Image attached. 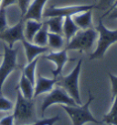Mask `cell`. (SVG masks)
Segmentation results:
<instances>
[{"instance_id": "cell-9", "label": "cell", "mask_w": 117, "mask_h": 125, "mask_svg": "<svg viewBox=\"0 0 117 125\" xmlns=\"http://www.w3.org/2000/svg\"><path fill=\"white\" fill-rule=\"evenodd\" d=\"M25 39L24 36V20H19L14 26L7 28L4 31L0 32V40L6 42L9 48H13L16 42H21Z\"/></svg>"}, {"instance_id": "cell-26", "label": "cell", "mask_w": 117, "mask_h": 125, "mask_svg": "<svg viewBox=\"0 0 117 125\" xmlns=\"http://www.w3.org/2000/svg\"><path fill=\"white\" fill-rule=\"evenodd\" d=\"M109 77L112 84V100L117 95V76L113 75V74L109 73Z\"/></svg>"}, {"instance_id": "cell-13", "label": "cell", "mask_w": 117, "mask_h": 125, "mask_svg": "<svg viewBox=\"0 0 117 125\" xmlns=\"http://www.w3.org/2000/svg\"><path fill=\"white\" fill-rule=\"evenodd\" d=\"M21 42H22L24 49H25V54H26V58H27V62H30L36 57H39V55L43 54L45 52H48L50 50L48 46H39V45L34 44L33 42H27L26 39L22 40Z\"/></svg>"}, {"instance_id": "cell-31", "label": "cell", "mask_w": 117, "mask_h": 125, "mask_svg": "<svg viewBox=\"0 0 117 125\" xmlns=\"http://www.w3.org/2000/svg\"><path fill=\"white\" fill-rule=\"evenodd\" d=\"M106 19H108V20H115V19H117V6L110 12L109 15L106 17Z\"/></svg>"}, {"instance_id": "cell-11", "label": "cell", "mask_w": 117, "mask_h": 125, "mask_svg": "<svg viewBox=\"0 0 117 125\" xmlns=\"http://www.w3.org/2000/svg\"><path fill=\"white\" fill-rule=\"evenodd\" d=\"M48 0H33L27 8L25 15L22 17V20H34L37 21H42L44 6Z\"/></svg>"}, {"instance_id": "cell-7", "label": "cell", "mask_w": 117, "mask_h": 125, "mask_svg": "<svg viewBox=\"0 0 117 125\" xmlns=\"http://www.w3.org/2000/svg\"><path fill=\"white\" fill-rule=\"evenodd\" d=\"M3 47H4L3 62L0 65V94H2V87L6 79L17 67V50L9 48L7 44H4Z\"/></svg>"}, {"instance_id": "cell-22", "label": "cell", "mask_w": 117, "mask_h": 125, "mask_svg": "<svg viewBox=\"0 0 117 125\" xmlns=\"http://www.w3.org/2000/svg\"><path fill=\"white\" fill-rule=\"evenodd\" d=\"M103 122L108 125H117V95L113 99V106L110 111L103 117Z\"/></svg>"}, {"instance_id": "cell-16", "label": "cell", "mask_w": 117, "mask_h": 125, "mask_svg": "<svg viewBox=\"0 0 117 125\" xmlns=\"http://www.w3.org/2000/svg\"><path fill=\"white\" fill-rule=\"evenodd\" d=\"M80 31L79 27L75 24L72 20V17H66L64 18L62 26V34L66 39L67 43L70 41V39Z\"/></svg>"}, {"instance_id": "cell-4", "label": "cell", "mask_w": 117, "mask_h": 125, "mask_svg": "<svg viewBox=\"0 0 117 125\" xmlns=\"http://www.w3.org/2000/svg\"><path fill=\"white\" fill-rule=\"evenodd\" d=\"M82 64V59L81 58L78 61L74 69L71 71V73L66 76L58 77V81L56 84L57 86L66 90L67 93L75 100L77 105H82V99L80 97V91H79V76L81 74Z\"/></svg>"}, {"instance_id": "cell-29", "label": "cell", "mask_w": 117, "mask_h": 125, "mask_svg": "<svg viewBox=\"0 0 117 125\" xmlns=\"http://www.w3.org/2000/svg\"><path fill=\"white\" fill-rule=\"evenodd\" d=\"M115 0H101V2L98 4V6H95V8H100V9H105L109 8L114 3Z\"/></svg>"}, {"instance_id": "cell-27", "label": "cell", "mask_w": 117, "mask_h": 125, "mask_svg": "<svg viewBox=\"0 0 117 125\" xmlns=\"http://www.w3.org/2000/svg\"><path fill=\"white\" fill-rule=\"evenodd\" d=\"M31 3V0H17V4L21 10V15L23 17L25 13L27 11V8L29 7V5Z\"/></svg>"}, {"instance_id": "cell-20", "label": "cell", "mask_w": 117, "mask_h": 125, "mask_svg": "<svg viewBox=\"0 0 117 125\" xmlns=\"http://www.w3.org/2000/svg\"><path fill=\"white\" fill-rule=\"evenodd\" d=\"M48 32H49V30H48L47 25L43 22L42 27L40 28L39 31L36 33L32 42L36 45H39V46H48Z\"/></svg>"}, {"instance_id": "cell-6", "label": "cell", "mask_w": 117, "mask_h": 125, "mask_svg": "<svg viewBox=\"0 0 117 125\" xmlns=\"http://www.w3.org/2000/svg\"><path fill=\"white\" fill-rule=\"evenodd\" d=\"M54 104H60V105L68 106H77L75 100L66 92V90L62 87L57 86L55 88L49 92L47 96L44 98L41 105V114L44 116V113L48 108Z\"/></svg>"}, {"instance_id": "cell-17", "label": "cell", "mask_w": 117, "mask_h": 125, "mask_svg": "<svg viewBox=\"0 0 117 125\" xmlns=\"http://www.w3.org/2000/svg\"><path fill=\"white\" fill-rule=\"evenodd\" d=\"M34 86L35 85H33L23 74H21V77H20L17 88L20 90V92L23 95L24 98H28V99L34 98H33V95H34Z\"/></svg>"}, {"instance_id": "cell-34", "label": "cell", "mask_w": 117, "mask_h": 125, "mask_svg": "<svg viewBox=\"0 0 117 125\" xmlns=\"http://www.w3.org/2000/svg\"><path fill=\"white\" fill-rule=\"evenodd\" d=\"M1 1H2V0H0V5H1Z\"/></svg>"}, {"instance_id": "cell-21", "label": "cell", "mask_w": 117, "mask_h": 125, "mask_svg": "<svg viewBox=\"0 0 117 125\" xmlns=\"http://www.w3.org/2000/svg\"><path fill=\"white\" fill-rule=\"evenodd\" d=\"M38 62H39V57H36L33 61H31L30 62H27V64L26 66L23 67V70H22V74H23L33 85H35V81H36L35 72H36V67H37Z\"/></svg>"}, {"instance_id": "cell-3", "label": "cell", "mask_w": 117, "mask_h": 125, "mask_svg": "<svg viewBox=\"0 0 117 125\" xmlns=\"http://www.w3.org/2000/svg\"><path fill=\"white\" fill-rule=\"evenodd\" d=\"M95 30L99 34V40L95 51L90 55L91 60L101 59L104 56L108 48L113 43L117 42V29L114 31H111L104 26L102 20H100Z\"/></svg>"}, {"instance_id": "cell-30", "label": "cell", "mask_w": 117, "mask_h": 125, "mask_svg": "<svg viewBox=\"0 0 117 125\" xmlns=\"http://www.w3.org/2000/svg\"><path fill=\"white\" fill-rule=\"evenodd\" d=\"M15 4H17V0H2L0 7L7 9L8 7H10V6L15 5Z\"/></svg>"}, {"instance_id": "cell-2", "label": "cell", "mask_w": 117, "mask_h": 125, "mask_svg": "<svg viewBox=\"0 0 117 125\" xmlns=\"http://www.w3.org/2000/svg\"><path fill=\"white\" fill-rule=\"evenodd\" d=\"M94 99L93 96H92L91 92L89 91V98L86 103L82 105L77 106H68L62 105L63 109L67 112V114L70 116L72 121L73 125H83L86 122H93L96 124L101 123L97 121L93 115L90 111V105L92 101Z\"/></svg>"}, {"instance_id": "cell-15", "label": "cell", "mask_w": 117, "mask_h": 125, "mask_svg": "<svg viewBox=\"0 0 117 125\" xmlns=\"http://www.w3.org/2000/svg\"><path fill=\"white\" fill-rule=\"evenodd\" d=\"M43 21H37L34 20H24V36L27 42H32L34 36L42 27Z\"/></svg>"}, {"instance_id": "cell-14", "label": "cell", "mask_w": 117, "mask_h": 125, "mask_svg": "<svg viewBox=\"0 0 117 125\" xmlns=\"http://www.w3.org/2000/svg\"><path fill=\"white\" fill-rule=\"evenodd\" d=\"M72 20L80 30H87L92 28V9L72 16Z\"/></svg>"}, {"instance_id": "cell-24", "label": "cell", "mask_w": 117, "mask_h": 125, "mask_svg": "<svg viewBox=\"0 0 117 125\" xmlns=\"http://www.w3.org/2000/svg\"><path fill=\"white\" fill-rule=\"evenodd\" d=\"M58 121H59V116L56 115L55 117L48 118V119H44V120H40V121H36L30 125H54Z\"/></svg>"}, {"instance_id": "cell-23", "label": "cell", "mask_w": 117, "mask_h": 125, "mask_svg": "<svg viewBox=\"0 0 117 125\" xmlns=\"http://www.w3.org/2000/svg\"><path fill=\"white\" fill-rule=\"evenodd\" d=\"M12 109H14L13 102L2 96V94H0V111H8Z\"/></svg>"}, {"instance_id": "cell-1", "label": "cell", "mask_w": 117, "mask_h": 125, "mask_svg": "<svg viewBox=\"0 0 117 125\" xmlns=\"http://www.w3.org/2000/svg\"><path fill=\"white\" fill-rule=\"evenodd\" d=\"M17 100L14 107V118L15 122L23 124L26 122H34L36 121L35 115V100L34 98L28 99L23 97L20 90L16 87Z\"/></svg>"}, {"instance_id": "cell-25", "label": "cell", "mask_w": 117, "mask_h": 125, "mask_svg": "<svg viewBox=\"0 0 117 125\" xmlns=\"http://www.w3.org/2000/svg\"><path fill=\"white\" fill-rule=\"evenodd\" d=\"M7 28H8L7 9L0 7V32L4 31Z\"/></svg>"}, {"instance_id": "cell-8", "label": "cell", "mask_w": 117, "mask_h": 125, "mask_svg": "<svg viewBox=\"0 0 117 125\" xmlns=\"http://www.w3.org/2000/svg\"><path fill=\"white\" fill-rule=\"evenodd\" d=\"M95 8V5H80V6H66V7H54L50 6L43 10V18L51 17H72V16Z\"/></svg>"}, {"instance_id": "cell-5", "label": "cell", "mask_w": 117, "mask_h": 125, "mask_svg": "<svg viewBox=\"0 0 117 125\" xmlns=\"http://www.w3.org/2000/svg\"><path fill=\"white\" fill-rule=\"evenodd\" d=\"M97 37L98 32L93 28L79 31L70 39V42L67 43L65 49L67 51L68 50H76L81 52H88L92 49Z\"/></svg>"}, {"instance_id": "cell-33", "label": "cell", "mask_w": 117, "mask_h": 125, "mask_svg": "<svg viewBox=\"0 0 117 125\" xmlns=\"http://www.w3.org/2000/svg\"><path fill=\"white\" fill-rule=\"evenodd\" d=\"M0 57H3V54H2V53H0Z\"/></svg>"}, {"instance_id": "cell-10", "label": "cell", "mask_w": 117, "mask_h": 125, "mask_svg": "<svg viewBox=\"0 0 117 125\" xmlns=\"http://www.w3.org/2000/svg\"><path fill=\"white\" fill-rule=\"evenodd\" d=\"M44 58L54 62L55 65H56V69L51 71L53 77H58V75H60L63 67L66 64L67 62L74 61V59H70L68 57L66 49H63V50H60L58 52H50L47 55H45Z\"/></svg>"}, {"instance_id": "cell-19", "label": "cell", "mask_w": 117, "mask_h": 125, "mask_svg": "<svg viewBox=\"0 0 117 125\" xmlns=\"http://www.w3.org/2000/svg\"><path fill=\"white\" fill-rule=\"evenodd\" d=\"M48 20L46 21H43L47 25L49 32H53V33H58L62 35V26L64 18L61 17H51L47 18Z\"/></svg>"}, {"instance_id": "cell-35", "label": "cell", "mask_w": 117, "mask_h": 125, "mask_svg": "<svg viewBox=\"0 0 117 125\" xmlns=\"http://www.w3.org/2000/svg\"><path fill=\"white\" fill-rule=\"evenodd\" d=\"M93 1H95V2H96V1H97V0H93Z\"/></svg>"}, {"instance_id": "cell-18", "label": "cell", "mask_w": 117, "mask_h": 125, "mask_svg": "<svg viewBox=\"0 0 117 125\" xmlns=\"http://www.w3.org/2000/svg\"><path fill=\"white\" fill-rule=\"evenodd\" d=\"M64 44L65 41L61 34L48 32V47L50 49L54 51H60L64 47Z\"/></svg>"}, {"instance_id": "cell-12", "label": "cell", "mask_w": 117, "mask_h": 125, "mask_svg": "<svg viewBox=\"0 0 117 125\" xmlns=\"http://www.w3.org/2000/svg\"><path fill=\"white\" fill-rule=\"evenodd\" d=\"M58 77L47 78L42 75H39L36 78L35 86H34V95L33 98H35L38 96L43 93H49L54 88V86L57 84Z\"/></svg>"}, {"instance_id": "cell-32", "label": "cell", "mask_w": 117, "mask_h": 125, "mask_svg": "<svg viewBox=\"0 0 117 125\" xmlns=\"http://www.w3.org/2000/svg\"><path fill=\"white\" fill-rule=\"evenodd\" d=\"M117 6V0H115V1H114V3H113V5H112V6H111V7H110L109 8H108V10H107V11L105 12V13H104V14H103V15L101 16V19H103V18H106V17H107V16L109 15V13L111 11H112V10H113V8H115V7H116Z\"/></svg>"}, {"instance_id": "cell-28", "label": "cell", "mask_w": 117, "mask_h": 125, "mask_svg": "<svg viewBox=\"0 0 117 125\" xmlns=\"http://www.w3.org/2000/svg\"><path fill=\"white\" fill-rule=\"evenodd\" d=\"M0 125H15V118L14 115H8L0 120Z\"/></svg>"}]
</instances>
